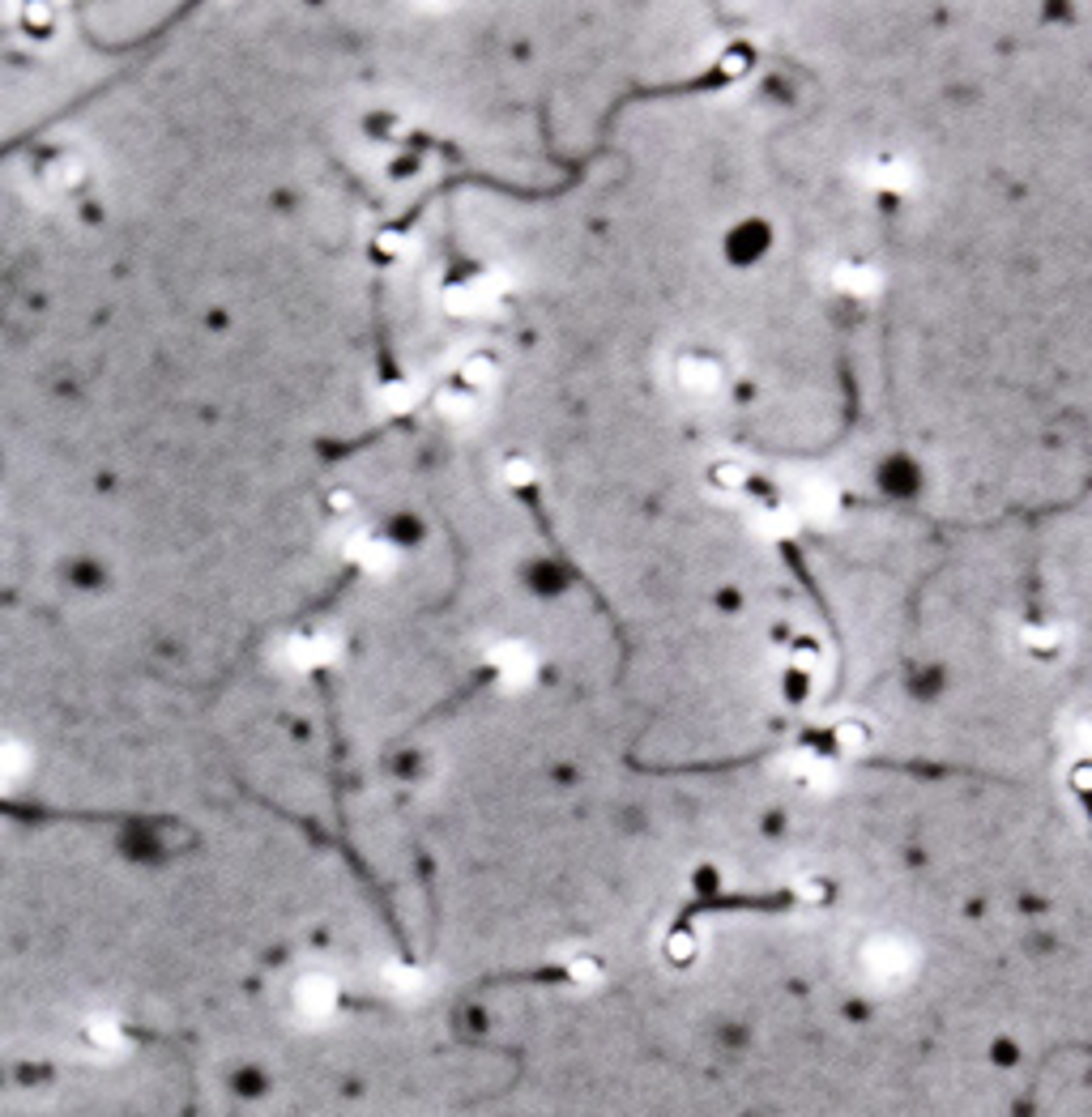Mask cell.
Returning a JSON list of instances; mask_svg holds the SVG:
<instances>
[{"instance_id":"obj_1","label":"cell","mask_w":1092,"mask_h":1117,"mask_svg":"<svg viewBox=\"0 0 1092 1117\" xmlns=\"http://www.w3.org/2000/svg\"><path fill=\"white\" fill-rule=\"evenodd\" d=\"M342 657V636L333 632V627H312V632H291L287 640H282L277 648V661L287 670H316V666H333V661Z\"/></svg>"},{"instance_id":"obj_2","label":"cell","mask_w":1092,"mask_h":1117,"mask_svg":"<svg viewBox=\"0 0 1092 1117\" xmlns=\"http://www.w3.org/2000/svg\"><path fill=\"white\" fill-rule=\"evenodd\" d=\"M504 291L508 282L500 273H478V277H466V282H452L444 291V307L452 316H486L504 303Z\"/></svg>"},{"instance_id":"obj_3","label":"cell","mask_w":1092,"mask_h":1117,"mask_svg":"<svg viewBox=\"0 0 1092 1117\" xmlns=\"http://www.w3.org/2000/svg\"><path fill=\"white\" fill-rule=\"evenodd\" d=\"M486 666L496 670L500 687L521 691L525 683H534V674H538V657H534L530 644H521V640H500L496 648L486 653Z\"/></svg>"},{"instance_id":"obj_4","label":"cell","mask_w":1092,"mask_h":1117,"mask_svg":"<svg viewBox=\"0 0 1092 1117\" xmlns=\"http://www.w3.org/2000/svg\"><path fill=\"white\" fill-rule=\"evenodd\" d=\"M675 384L687 397H713L726 384V367L704 351H687L675 359Z\"/></svg>"},{"instance_id":"obj_5","label":"cell","mask_w":1092,"mask_h":1117,"mask_svg":"<svg viewBox=\"0 0 1092 1117\" xmlns=\"http://www.w3.org/2000/svg\"><path fill=\"white\" fill-rule=\"evenodd\" d=\"M794 512L802 520H816V525H828V520L840 516V491L828 482V478H806L798 482V495H794Z\"/></svg>"},{"instance_id":"obj_6","label":"cell","mask_w":1092,"mask_h":1117,"mask_svg":"<svg viewBox=\"0 0 1092 1117\" xmlns=\"http://www.w3.org/2000/svg\"><path fill=\"white\" fill-rule=\"evenodd\" d=\"M350 558H355V564L367 572V576H393L397 568H402V550H397V542L393 538H384V534H363L359 538V546L350 550Z\"/></svg>"},{"instance_id":"obj_7","label":"cell","mask_w":1092,"mask_h":1117,"mask_svg":"<svg viewBox=\"0 0 1092 1117\" xmlns=\"http://www.w3.org/2000/svg\"><path fill=\"white\" fill-rule=\"evenodd\" d=\"M798 520H802V516H798L794 508H786V504H764V508L751 512L747 530H751L756 538H764V542H786V538H794Z\"/></svg>"},{"instance_id":"obj_8","label":"cell","mask_w":1092,"mask_h":1117,"mask_svg":"<svg viewBox=\"0 0 1092 1117\" xmlns=\"http://www.w3.org/2000/svg\"><path fill=\"white\" fill-rule=\"evenodd\" d=\"M478 410H482V393L466 389V384H444L436 393V414L448 418V423H470Z\"/></svg>"},{"instance_id":"obj_9","label":"cell","mask_w":1092,"mask_h":1117,"mask_svg":"<svg viewBox=\"0 0 1092 1117\" xmlns=\"http://www.w3.org/2000/svg\"><path fill=\"white\" fill-rule=\"evenodd\" d=\"M456 384H466L474 393H491L500 384V359L486 355V351H470L456 367Z\"/></svg>"},{"instance_id":"obj_10","label":"cell","mask_w":1092,"mask_h":1117,"mask_svg":"<svg viewBox=\"0 0 1092 1117\" xmlns=\"http://www.w3.org/2000/svg\"><path fill=\"white\" fill-rule=\"evenodd\" d=\"M709 486L717 495L734 500V495H743V486H747V465L743 461H734V457H721L709 465Z\"/></svg>"},{"instance_id":"obj_11","label":"cell","mask_w":1092,"mask_h":1117,"mask_svg":"<svg viewBox=\"0 0 1092 1117\" xmlns=\"http://www.w3.org/2000/svg\"><path fill=\"white\" fill-rule=\"evenodd\" d=\"M832 282H836V291H840V295H875L879 277H875V269H866V265L845 261V265H836Z\"/></svg>"},{"instance_id":"obj_12","label":"cell","mask_w":1092,"mask_h":1117,"mask_svg":"<svg viewBox=\"0 0 1092 1117\" xmlns=\"http://www.w3.org/2000/svg\"><path fill=\"white\" fill-rule=\"evenodd\" d=\"M389 414H410L418 401H422V389L414 380H389V384H380V397H376Z\"/></svg>"},{"instance_id":"obj_13","label":"cell","mask_w":1092,"mask_h":1117,"mask_svg":"<svg viewBox=\"0 0 1092 1117\" xmlns=\"http://www.w3.org/2000/svg\"><path fill=\"white\" fill-rule=\"evenodd\" d=\"M82 176H86V167H82V158H73V154H56V158H48V167H43V180H48L56 192L78 188Z\"/></svg>"},{"instance_id":"obj_14","label":"cell","mask_w":1092,"mask_h":1117,"mask_svg":"<svg viewBox=\"0 0 1092 1117\" xmlns=\"http://www.w3.org/2000/svg\"><path fill=\"white\" fill-rule=\"evenodd\" d=\"M866 180H870L875 188H905L909 171H905L896 158H875V162L866 167Z\"/></svg>"},{"instance_id":"obj_15","label":"cell","mask_w":1092,"mask_h":1117,"mask_svg":"<svg viewBox=\"0 0 1092 1117\" xmlns=\"http://www.w3.org/2000/svg\"><path fill=\"white\" fill-rule=\"evenodd\" d=\"M500 478H504V486H534L538 465L530 457H521V452H512V457L500 461Z\"/></svg>"},{"instance_id":"obj_16","label":"cell","mask_w":1092,"mask_h":1117,"mask_svg":"<svg viewBox=\"0 0 1092 1117\" xmlns=\"http://www.w3.org/2000/svg\"><path fill=\"white\" fill-rule=\"evenodd\" d=\"M866 743H870V729L862 725V721H840L836 725V747L840 751H866Z\"/></svg>"},{"instance_id":"obj_17","label":"cell","mask_w":1092,"mask_h":1117,"mask_svg":"<svg viewBox=\"0 0 1092 1117\" xmlns=\"http://www.w3.org/2000/svg\"><path fill=\"white\" fill-rule=\"evenodd\" d=\"M790 666H794L798 674H811V670L820 666V648H816L811 640H802V644H794V653H790Z\"/></svg>"},{"instance_id":"obj_18","label":"cell","mask_w":1092,"mask_h":1117,"mask_svg":"<svg viewBox=\"0 0 1092 1117\" xmlns=\"http://www.w3.org/2000/svg\"><path fill=\"white\" fill-rule=\"evenodd\" d=\"M376 248H380L384 256H406L414 243H410L402 231H380V235H376Z\"/></svg>"},{"instance_id":"obj_19","label":"cell","mask_w":1092,"mask_h":1117,"mask_svg":"<svg viewBox=\"0 0 1092 1117\" xmlns=\"http://www.w3.org/2000/svg\"><path fill=\"white\" fill-rule=\"evenodd\" d=\"M22 763H26V751L9 738V743H5V767H9V773H22Z\"/></svg>"}]
</instances>
